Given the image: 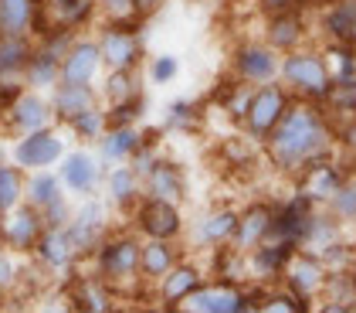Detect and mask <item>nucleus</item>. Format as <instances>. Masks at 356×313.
I'll return each mask as SVG.
<instances>
[{"label":"nucleus","mask_w":356,"mask_h":313,"mask_svg":"<svg viewBox=\"0 0 356 313\" xmlns=\"http://www.w3.org/2000/svg\"><path fill=\"white\" fill-rule=\"evenodd\" d=\"M326 140L329 133L323 116L312 106L292 102L265 143H268V157L278 171H299V167H309L326 150Z\"/></svg>","instance_id":"1"},{"label":"nucleus","mask_w":356,"mask_h":313,"mask_svg":"<svg viewBox=\"0 0 356 313\" xmlns=\"http://www.w3.org/2000/svg\"><path fill=\"white\" fill-rule=\"evenodd\" d=\"M139 245H143V238L136 231H106L102 242L88 256L92 273L115 293V300H122V296L143 300L149 289L139 280Z\"/></svg>","instance_id":"2"},{"label":"nucleus","mask_w":356,"mask_h":313,"mask_svg":"<svg viewBox=\"0 0 356 313\" xmlns=\"http://www.w3.org/2000/svg\"><path fill=\"white\" fill-rule=\"evenodd\" d=\"M278 79L285 82L289 92H299L305 99H326L332 89L326 58H319L316 52H302V48L285 52L282 65H278Z\"/></svg>","instance_id":"3"},{"label":"nucleus","mask_w":356,"mask_h":313,"mask_svg":"<svg viewBox=\"0 0 356 313\" xmlns=\"http://www.w3.org/2000/svg\"><path fill=\"white\" fill-rule=\"evenodd\" d=\"M68 140L61 133V126L51 123L44 130H34V133H21L17 140L10 143V164L21 167V171H41V167H58V160L65 157Z\"/></svg>","instance_id":"4"},{"label":"nucleus","mask_w":356,"mask_h":313,"mask_svg":"<svg viewBox=\"0 0 356 313\" xmlns=\"http://www.w3.org/2000/svg\"><path fill=\"white\" fill-rule=\"evenodd\" d=\"M143 21H102V28L95 34L99 52H102V68H143Z\"/></svg>","instance_id":"5"},{"label":"nucleus","mask_w":356,"mask_h":313,"mask_svg":"<svg viewBox=\"0 0 356 313\" xmlns=\"http://www.w3.org/2000/svg\"><path fill=\"white\" fill-rule=\"evenodd\" d=\"M292 102H289V89L278 86V82H261V86L251 89V99H248V109L241 116L245 123V133L251 140H268L278 119L285 116Z\"/></svg>","instance_id":"6"},{"label":"nucleus","mask_w":356,"mask_h":313,"mask_svg":"<svg viewBox=\"0 0 356 313\" xmlns=\"http://www.w3.org/2000/svg\"><path fill=\"white\" fill-rule=\"evenodd\" d=\"M133 231L139 238H166V242H177L184 231H187V218L180 211V204L163 198H143L133 208Z\"/></svg>","instance_id":"7"},{"label":"nucleus","mask_w":356,"mask_h":313,"mask_svg":"<svg viewBox=\"0 0 356 313\" xmlns=\"http://www.w3.org/2000/svg\"><path fill=\"white\" fill-rule=\"evenodd\" d=\"M58 177H61V188L68 191L72 201L88 198V194H99V191H102L106 164L99 160L95 150L75 146V150H65V157L58 160Z\"/></svg>","instance_id":"8"},{"label":"nucleus","mask_w":356,"mask_h":313,"mask_svg":"<svg viewBox=\"0 0 356 313\" xmlns=\"http://www.w3.org/2000/svg\"><path fill=\"white\" fill-rule=\"evenodd\" d=\"M278 65L282 58L268 41H245L231 52V75L248 86H261L278 79Z\"/></svg>","instance_id":"9"},{"label":"nucleus","mask_w":356,"mask_h":313,"mask_svg":"<svg viewBox=\"0 0 356 313\" xmlns=\"http://www.w3.org/2000/svg\"><path fill=\"white\" fill-rule=\"evenodd\" d=\"M180 310L187 313H245L251 310L248 289H241L238 283L227 280H211L200 289H193L191 296L180 303Z\"/></svg>","instance_id":"10"},{"label":"nucleus","mask_w":356,"mask_h":313,"mask_svg":"<svg viewBox=\"0 0 356 313\" xmlns=\"http://www.w3.org/2000/svg\"><path fill=\"white\" fill-rule=\"evenodd\" d=\"M7 119V133L21 137V133H34V130H44L55 123V109H51V99L48 92H38V89H21L17 99L3 109Z\"/></svg>","instance_id":"11"},{"label":"nucleus","mask_w":356,"mask_h":313,"mask_svg":"<svg viewBox=\"0 0 356 313\" xmlns=\"http://www.w3.org/2000/svg\"><path fill=\"white\" fill-rule=\"evenodd\" d=\"M41 231H44L41 211H38V208H31L28 201H21L17 208H10V211L3 215L0 242H3V245H10L17 256L28 259L31 252H34V245H38V238H41Z\"/></svg>","instance_id":"12"},{"label":"nucleus","mask_w":356,"mask_h":313,"mask_svg":"<svg viewBox=\"0 0 356 313\" xmlns=\"http://www.w3.org/2000/svg\"><path fill=\"white\" fill-rule=\"evenodd\" d=\"M102 72V52L95 38L75 34L72 45L61 55V82H79V86H95Z\"/></svg>","instance_id":"13"},{"label":"nucleus","mask_w":356,"mask_h":313,"mask_svg":"<svg viewBox=\"0 0 356 313\" xmlns=\"http://www.w3.org/2000/svg\"><path fill=\"white\" fill-rule=\"evenodd\" d=\"M31 259H34L44 273H58V276H65V273H72V269L79 266V252H75V245H72L65 225L44 228L41 238H38V245H34V252H31Z\"/></svg>","instance_id":"14"},{"label":"nucleus","mask_w":356,"mask_h":313,"mask_svg":"<svg viewBox=\"0 0 356 313\" xmlns=\"http://www.w3.org/2000/svg\"><path fill=\"white\" fill-rule=\"evenodd\" d=\"M187 174L177 160H166L163 153L149 164V171L143 174V194L146 198H163L173 204H184L187 201Z\"/></svg>","instance_id":"15"},{"label":"nucleus","mask_w":356,"mask_h":313,"mask_svg":"<svg viewBox=\"0 0 356 313\" xmlns=\"http://www.w3.org/2000/svg\"><path fill=\"white\" fill-rule=\"evenodd\" d=\"M207 283V273L191 262V259H177V266L166 273L160 283H153L156 289V300L163 303L166 310H180V303L191 296L193 289H200V286Z\"/></svg>","instance_id":"16"},{"label":"nucleus","mask_w":356,"mask_h":313,"mask_svg":"<svg viewBox=\"0 0 356 313\" xmlns=\"http://www.w3.org/2000/svg\"><path fill=\"white\" fill-rule=\"evenodd\" d=\"M238 228V208L231 204H214L207 208L197 222L191 225V238L197 249H218V245H231V235Z\"/></svg>","instance_id":"17"},{"label":"nucleus","mask_w":356,"mask_h":313,"mask_svg":"<svg viewBox=\"0 0 356 313\" xmlns=\"http://www.w3.org/2000/svg\"><path fill=\"white\" fill-rule=\"evenodd\" d=\"M102 188H106V198H109L115 211H133L136 201L143 198V177L129 160L126 164H109L106 177H102Z\"/></svg>","instance_id":"18"},{"label":"nucleus","mask_w":356,"mask_h":313,"mask_svg":"<svg viewBox=\"0 0 356 313\" xmlns=\"http://www.w3.org/2000/svg\"><path fill=\"white\" fill-rule=\"evenodd\" d=\"M139 146H143V130H139V123H129V126H106V133L95 140V153H99V160L109 167V164H126V160H133Z\"/></svg>","instance_id":"19"},{"label":"nucleus","mask_w":356,"mask_h":313,"mask_svg":"<svg viewBox=\"0 0 356 313\" xmlns=\"http://www.w3.org/2000/svg\"><path fill=\"white\" fill-rule=\"evenodd\" d=\"M285 286L292 293H299L302 300H309L312 293H319L326 283V266L309 252H292V259L285 262Z\"/></svg>","instance_id":"20"},{"label":"nucleus","mask_w":356,"mask_h":313,"mask_svg":"<svg viewBox=\"0 0 356 313\" xmlns=\"http://www.w3.org/2000/svg\"><path fill=\"white\" fill-rule=\"evenodd\" d=\"M299 245L292 242H278V238H265L258 242L254 249H248V273L254 280H272V276H282L285 273V262L292 259Z\"/></svg>","instance_id":"21"},{"label":"nucleus","mask_w":356,"mask_h":313,"mask_svg":"<svg viewBox=\"0 0 356 313\" xmlns=\"http://www.w3.org/2000/svg\"><path fill=\"white\" fill-rule=\"evenodd\" d=\"M177 242H166V238H143L139 245V280L146 286L160 283L166 273L177 266Z\"/></svg>","instance_id":"22"},{"label":"nucleus","mask_w":356,"mask_h":313,"mask_svg":"<svg viewBox=\"0 0 356 313\" xmlns=\"http://www.w3.org/2000/svg\"><path fill=\"white\" fill-rule=\"evenodd\" d=\"M48 99H51V109H55V123L61 126L68 116L82 113L88 106H95V102H102V96H99V89L95 86H79V82H58L51 92H48Z\"/></svg>","instance_id":"23"},{"label":"nucleus","mask_w":356,"mask_h":313,"mask_svg":"<svg viewBox=\"0 0 356 313\" xmlns=\"http://www.w3.org/2000/svg\"><path fill=\"white\" fill-rule=\"evenodd\" d=\"M268 225H272V208H265V204H248L245 211H238V228H234V235H231V245L234 249H254L258 242H265L268 238Z\"/></svg>","instance_id":"24"},{"label":"nucleus","mask_w":356,"mask_h":313,"mask_svg":"<svg viewBox=\"0 0 356 313\" xmlns=\"http://www.w3.org/2000/svg\"><path fill=\"white\" fill-rule=\"evenodd\" d=\"M21 82L28 89H38V92H51V89L61 82V58L48 55L44 48L34 45L28 65H24V72H21Z\"/></svg>","instance_id":"25"},{"label":"nucleus","mask_w":356,"mask_h":313,"mask_svg":"<svg viewBox=\"0 0 356 313\" xmlns=\"http://www.w3.org/2000/svg\"><path fill=\"white\" fill-rule=\"evenodd\" d=\"M106 126H109V109H106V102H95V106H88L82 113L68 116L65 123H61V130H68L72 137L79 143H95L102 133H106Z\"/></svg>","instance_id":"26"},{"label":"nucleus","mask_w":356,"mask_h":313,"mask_svg":"<svg viewBox=\"0 0 356 313\" xmlns=\"http://www.w3.org/2000/svg\"><path fill=\"white\" fill-rule=\"evenodd\" d=\"M139 82H143L139 68H109V75L102 79L99 96H102L106 106H119V102H129V99L143 96V86H139Z\"/></svg>","instance_id":"27"},{"label":"nucleus","mask_w":356,"mask_h":313,"mask_svg":"<svg viewBox=\"0 0 356 313\" xmlns=\"http://www.w3.org/2000/svg\"><path fill=\"white\" fill-rule=\"evenodd\" d=\"M61 194H68L65 188H61V177L58 171L51 167H41V171H28L24 174V201H28L31 208H44V204H51L58 201Z\"/></svg>","instance_id":"28"},{"label":"nucleus","mask_w":356,"mask_h":313,"mask_svg":"<svg viewBox=\"0 0 356 313\" xmlns=\"http://www.w3.org/2000/svg\"><path fill=\"white\" fill-rule=\"evenodd\" d=\"M31 52H34V41L28 34H0V82L21 79Z\"/></svg>","instance_id":"29"},{"label":"nucleus","mask_w":356,"mask_h":313,"mask_svg":"<svg viewBox=\"0 0 356 313\" xmlns=\"http://www.w3.org/2000/svg\"><path fill=\"white\" fill-rule=\"evenodd\" d=\"M265 38H268V45H272L278 55H285V52L299 48V41H302V21L296 17V14H292V10H278V14H272V21H268Z\"/></svg>","instance_id":"30"},{"label":"nucleus","mask_w":356,"mask_h":313,"mask_svg":"<svg viewBox=\"0 0 356 313\" xmlns=\"http://www.w3.org/2000/svg\"><path fill=\"white\" fill-rule=\"evenodd\" d=\"M38 0H0V34H28Z\"/></svg>","instance_id":"31"},{"label":"nucleus","mask_w":356,"mask_h":313,"mask_svg":"<svg viewBox=\"0 0 356 313\" xmlns=\"http://www.w3.org/2000/svg\"><path fill=\"white\" fill-rule=\"evenodd\" d=\"M200 119H204V113H200V106L193 99H177V102L166 106L160 126H163L166 133H193L200 126Z\"/></svg>","instance_id":"32"},{"label":"nucleus","mask_w":356,"mask_h":313,"mask_svg":"<svg viewBox=\"0 0 356 313\" xmlns=\"http://www.w3.org/2000/svg\"><path fill=\"white\" fill-rule=\"evenodd\" d=\"M143 75L149 86H173L180 79V58L160 52V55H149L143 61Z\"/></svg>","instance_id":"33"},{"label":"nucleus","mask_w":356,"mask_h":313,"mask_svg":"<svg viewBox=\"0 0 356 313\" xmlns=\"http://www.w3.org/2000/svg\"><path fill=\"white\" fill-rule=\"evenodd\" d=\"M24 201V171L14 164H0V215Z\"/></svg>","instance_id":"34"},{"label":"nucleus","mask_w":356,"mask_h":313,"mask_svg":"<svg viewBox=\"0 0 356 313\" xmlns=\"http://www.w3.org/2000/svg\"><path fill=\"white\" fill-rule=\"evenodd\" d=\"M21 276H24V256H17L10 245L0 242V300L21 289Z\"/></svg>","instance_id":"35"},{"label":"nucleus","mask_w":356,"mask_h":313,"mask_svg":"<svg viewBox=\"0 0 356 313\" xmlns=\"http://www.w3.org/2000/svg\"><path fill=\"white\" fill-rule=\"evenodd\" d=\"M326 28L332 31V38H339V41H353V34H356V0H343V3L329 14Z\"/></svg>","instance_id":"36"},{"label":"nucleus","mask_w":356,"mask_h":313,"mask_svg":"<svg viewBox=\"0 0 356 313\" xmlns=\"http://www.w3.org/2000/svg\"><path fill=\"white\" fill-rule=\"evenodd\" d=\"M309 184H305V194L309 198H332V191L339 188V177L329 171V167H319V164H309Z\"/></svg>","instance_id":"37"},{"label":"nucleus","mask_w":356,"mask_h":313,"mask_svg":"<svg viewBox=\"0 0 356 313\" xmlns=\"http://www.w3.org/2000/svg\"><path fill=\"white\" fill-rule=\"evenodd\" d=\"M109 109V126H129V123H139L146 116V92L129 99V102H119V106H106Z\"/></svg>","instance_id":"38"},{"label":"nucleus","mask_w":356,"mask_h":313,"mask_svg":"<svg viewBox=\"0 0 356 313\" xmlns=\"http://www.w3.org/2000/svg\"><path fill=\"white\" fill-rule=\"evenodd\" d=\"M95 7H99L102 21H119V24H126V21H143L139 10H136V0H95Z\"/></svg>","instance_id":"39"},{"label":"nucleus","mask_w":356,"mask_h":313,"mask_svg":"<svg viewBox=\"0 0 356 313\" xmlns=\"http://www.w3.org/2000/svg\"><path fill=\"white\" fill-rule=\"evenodd\" d=\"M258 310L265 313H299L305 310V300H302L299 293H265V300H261V307Z\"/></svg>","instance_id":"40"},{"label":"nucleus","mask_w":356,"mask_h":313,"mask_svg":"<svg viewBox=\"0 0 356 313\" xmlns=\"http://www.w3.org/2000/svg\"><path fill=\"white\" fill-rule=\"evenodd\" d=\"M72 204H75V201L68 198V194H61L58 201L44 204V208H41V222H44V228L68 225V218H72Z\"/></svg>","instance_id":"41"},{"label":"nucleus","mask_w":356,"mask_h":313,"mask_svg":"<svg viewBox=\"0 0 356 313\" xmlns=\"http://www.w3.org/2000/svg\"><path fill=\"white\" fill-rule=\"evenodd\" d=\"M329 201H332V211H336L339 218H353L356 215V188H343V184H339Z\"/></svg>","instance_id":"42"},{"label":"nucleus","mask_w":356,"mask_h":313,"mask_svg":"<svg viewBox=\"0 0 356 313\" xmlns=\"http://www.w3.org/2000/svg\"><path fill=\"white\" fill-rule=\"evenodd\" d=\"M265 14H278V10H292V3L296 0H254Z\"/></svg>","instance_id":"43"},{"label":"nucleus","mask_w":356,"mask_h":313,"mask_svg":"<svg viewBox=\"0 0 356 313\" xmlns=\"http://www.w3.org/2000/svg\"><path fill=\"white\" fill-rule=\"evenodd\" d=\"M160 7H163V0H136V10H139V17H143V21H146L149 14H156Z\"/></svg>","instance_id":"44"},{"label":"nucleus","mask_w":356,"mask_h":313,"mask_svg":"<svg viewBox=\"0 0 356 313\" xmlns=\"http://www.w3.org/2000/svg\"><path fill=\"white\" fill-rule=\"evenodd\" d=\"M7 133V119H3V113H0V137Z\"/></svg>","instance_id":"45"},{"label":"nucleus","mask_w":356,"mask_h":313,"mask_svg":"<svg viewBox=\"0 0 356 313\" xmlns=\"http://www.w3.org/2000/svg\"><path fill=\"white\" fill-rule=\"evenodd\" d=\"M0 164H7V150L3 146H0Z\"/></svg>","instance_id":"46"}]
</instances>
